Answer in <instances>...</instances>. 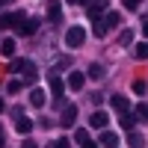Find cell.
Here are the masks:
<instances>
[{"label":"cell","mask_w":148,"mask_h":148,"mask_svg":"<svg viewBox=\"0 0 148 148\" xmlns=\"http://www.w3.org/2000/svg\"><path fill=\"white\" fill-rule=\"evenodd\" d=\"M47 83H51V92H53V101H59L65 92V80L62 77H47Z\"/></svg>","instance_id":"obj_8"},{"label":"cell","mask_w":148,"mask_h":148,"mask_svg":"<svg viewBox=\"0 0 148 148\" xmlns=\"http://www.w3.org/2000/svg\"><path fill=\"white\" fill-rule=\"evenodd\" d=\"M119 125H121V127H125V130L130 133V130H133V125H136V119H133V116H127V113H125V116H121V121H119Z\"/></svg>","instance_id":"obj_21"},{"label":"cell","mask_w":148,"mask_h":148,"mask_svg":"<svg viewBox=\"0 0 148 148\" xmlns=\"http://www.w3.org/2000/svg\"><path fill=\"white\" fill-rule=\"evenodd\" d=\"M21 148H39V145H36L33 139H24V145H21Z\"/></svg>","instance_id":"obj_28"},{"label":"cell","mask_w":148,"mask_h":148,"mask_svg":"<svg viewBox=\"0 0 148 148\" xmlns=\"http://www.w3.org/2000/svg\"><path fill=\"white\" fill-rule=\"evenodd\" d=\"M53 148H68V139H56V142H53Z\"/></svg>","instance_id":"obj_27"},{"label":"cell","mask_w":148,"mask_h":148,"mask_svg":"<svg viewBox=\"0 0 148 148\" xmlns=\"http://www.w3.org/2000/svg\"><path fill=\"white\" fill-rule=\"evenodd\" d=\"M62 18V3L59 0H47V21H59Z\"/></svg>","instance_id":"obj_9"},{"label":"cell","mask_w":148,"mask_h":148,"mask_svg":"<svg viewBox=\"0 0 148 148\" xmlns=\"http://www.w3.org/2000/svg\"><path fill=\"white\" fill-rule=\"evenodd\" d=\"M0 148H3V136H0Z\"/></svg>","instance_id":"obj_33"},{"label":"cell","mask_w":148,"mask_h":148,"mask_svg":"<svg viewBox=\"0 0 148 148\" xmlns=\"http://www.w3.org/2000/svg\"><path fill=\"white\" fill-rule=\"evenodd\" d=\"M6 92H9V95L21 92V80H9V83H6Z\"/></svg>","instance_id":"obj_25"},{"label":"cell","mask_w":148,"mask_h":148,"mask_svg":"<svg viewBox=\"0 0 148 148\" xmlns=\"http://www.w3.org/2000/svg\"><path fill=\"white\" fill-rule=\"evenodd\" d=\"M89 125H92V127H98V130H104V127L110 125V116L104 113V110H95L92 119H89Z\"/></svg>","instance_id":"obj_7"},{"label":"cell","mask_w":148,"mask_h":148,"mask_svg":"<svg viewBox=\"0 0 148 148\" xmlns=\"http://www.w3.org/2000/svg\"><path fill=\"white\" fill-rule=\"evenodd\" d=\"M104 12H107V0H92L89 3V15L92 18H101Z\"/></svg>","instance_id":"obj_13"},{"label":"cell","mask_w":148,"mask_h":148,"mask_svg":"<svg viewBox=\"0 0 148 148\" xmlns=\"http://www.w3.org/2000/svg\"><path fill=\"white\" fill-rule=\"evenodd\" d=\"M21 21H24L21 12H6V15H0V30H12V27H18Z\"/></svg>","instance_id":"obj_3"},{"label":"cell","mask_w":148,"mask_h":148,"mask_svg":"<svg viewBox=\"0 0 148 148\" xmlns=\"http://www.w3.org/2000/svg\"><path fill=\"white\" fill-rule=\"evenodd\" d=\"M101 145H104V148H119V133L104 130V133H101Z\"/></svg>","instance_id":"obj_11"},{"label":"cell","mask_w":148,"mask_h":148,"mask_svg":"<svg viewBox=\"0 0 148 148\" xmlns=\"http://www.w3.org/2000/svg\"><path fill=\"white\" fill-rule=\"evenodd\" d=\"M80 148H98V142H92V139H86V142H83Z\"/></svg>","instance_id":"obj_29"},{"label":"cell","mask_w":148,"mask_h":148,"mask_svg":"<svg viewBox=\"0 0 148 148\" xmlns=\"http://www.w3.org/2000/svg\"><path fill=\"white\" fill-rule=\"evenodd\" d=\"M36 27H39V18H27V21H21L18 27H15V33H18V36H33Z\"/></svg>","instance_id":"obj_4"},{"label":"cell","mask_w":148,"mask_h":148,"mask_svg":"<svg viewBox=\"0 0 148 148\" xmlns=\"http://www.w3.org/2000/svg\"><path fill=\"white\" fill-rule=\"evenodd\" d=\"M110 104H113V110H116V113H121V116H125L127 110H130V101H127L125 95H119V92H116L113 98H110Z\"/></svg>","instance_id":"obj_5"},{"label":"cell","mask_w":148,"mask_h":148,"mask_svg":"<svg viewBox=\"0 0 148 148\" xmlns=\"http://www.w3.org/2000/svg\"><path fill=\"white\" fill-rule=\"evenodd\" d=\"M74 121H77V107H62V119H59V125H62V127H71L74 125Z\"/></svg>","instance_id":"obj_6"},{"label":"cell","mask_w":148,"mask_h":148,"mask_svg":"<svg viewBox=\"0 0 148 148\" xmlns=\"http://www.w3.org/2000/svg\"><path fill=\"white\" fill-rule=\"evenodd\" d=\"M89 77L101 80V77H104V65H101V62H92V65H89Z\"/></svg>","instance_id":"obj_19"},{"label":"cell","mask_w":148,"mask_h":148,"mask_svg":"<svg viewBox=\"0 0 148 148\" xmlns=\"http://www.w3.org/2000/svg\"><path fill=\"white\" fill-rule=\"evenodd\" d=\"M83 83H86V74H83V71H71V74H68V86H71L74 92L83 89Z\"/></svg>","instance_id":"obj_10"},{"label":"cell","mask_w":148,"mask_h":148,"mask_svg":"<svg viewBox=\"0 0 148 148\" xmlns=\"http://www.w3.org/2000/svg\"><path fill=\"white\" fill-rule=\"evenodd\" d=\"M142 36H145V39H148V18L142 21Z\"/></svg>","instance_id":"obj_30"},{"label":"cell","mask_w":148,"mask_h":148,"mask_svg":"<svg viewBox=\"0 0 148 148\" xmlns=\"http://www.w3.org/2000/svg\"><path fill=\"white\" fill-rule=\"evenodd\" d=\"M0 56H6V59L15 56V39H3L0 42Z\"/></svg>","instance_id":"obj_12"},{"label":"cell","mask_w":148,"mask_h":148,"mask_svg":"<svg viewBox=\"0 0 148 148\" xmlns=\"http://www.w3.org/2000/svg\"><path fill=\"white\" fill-rule=\"evenodd\" d=\"M0 136H3V133H0Z\"/></svg>","instance_id":"obj_34"},{"label":"cell","mask_w":148,"mask_h":148,"mask_svg":"<svg viewBox=\"0 0 148 148\" xmlns=\"http://www.w3.org/2000/svg\"><path fill=\"white\" fill-rule=\"evenodd\" d=\"M133 119H136V121H148V107H145V104H139L136 110H133Z\"/></svg>","instance_id":"obj_20"},{"label":"cell","mask_w":148,"mask_h":148,"mask_svg":"<svg viewBox=\"0 0 148 148\" xmlns=\"http://www.w3.org/2000/svg\"><path fill=\"white\" fill-rule=\"evenodd\" d=\"M130 42H133V30H121V36H119V45H121V47H127Z\"/></svg>","instance_id":"obj_22"},{"label":"cell","mask_w":148,"mask_h":148,"mask_svg":"<svg viewBox=\"0 0 148 148\" xmlns=\"http://www.w3.org/2000/svg\"><path fill=\"white\" fill-rule=\"evenodd\" d=\"M0 113H3V101H0Z\"/></svg>","instance_id":"obj_32"},{"label":"cell","mask_w":148,"mask_h":148,"mask_svg":"<svg viewBox=\"0 0 148 148\" xmlns=\"http://www.w3.org/2000/svg\"><path fill=\"white\" fill-rule=\"evenodd\" d=\"M127 145H130V148H142V145H145V136L136 133V130H130V133H127Z\"/></svg>","instance_id":"obj_16"},{"label":"cell","mask_w":148,"mask_h":148,"mask_svg":"<svg viewBox=\"0 0 148 148\" xmlns=\"http://www.w3.org/2000/svg\"><path fill=\"white\" fill-rule=\"evenodd\" d=\"M15 130L21 133V136H27V133L33 130V121H30L27 116H24V119H15Z\"/></svg>","instance_id":"obj_15"},{"label":"cell","mask_w":148,"mask_h":148,"mask_svg":"<svg viewBox=\"0 0 148 148\" xmlns=\"http://www.w3.org/2000/svg\"><path fill=\"white\" fill-rule=\"evenodd\" d=\"M15 71L18 74H24V83H36V77H39V68H36V62L33 59H21V62H15Z\"/></svg>","instance_id":"obj_1"},{"label":"cell","mask_w":148,"mask_h":148,"mask_svg":"<svg viewBox=\"0 0 148 148\" xmlns=\"http://www.w3.org/2000/svg\"><path fill=\"white\" fill-rule=\"evenodd\" d=\"M121 3H125V9H127V12H139L142 0H121Z\"/></svg>","instance_id":"obj_23"},{"label":"cell","mask_w":148,"mask_h":148,"mask_svg":"<svg viewBox=\"0 0 148 148\" xmlns=\"http://www.w3.org/2000/svg\"><path fill=\"white\" fill-rule=\"evenodd\" d=\"M101 24H104V30H116L119 24H121V18H119V12H107Z\"/></svg>","instance_id":"obj_14"},{"label":"cell","mask_w":148,"mask_h":148,"mask_svg":"<svg viewBox=\"0 0 148 148\" xmlns=\"http://www.w3.org/2000/svg\"><path fill=\"white\" fill-rule=\"evenodd\" d=\"M77 3H86V6H89V3H92V0H77Z\"/></svg>","instance_id":"obj_31"},{"label":"cell","mask_w":148,"mask_h":148,"mask_svg":"<svg viewBox=\"0 0 148 148\" xmlns=\"http://www.w3.org/2000/svg\"><path fill=\"white\" fill-rule=\"evenodd\" d=\"M74 139H77V145H83L86 139H89V130H86V127H80L77 133H74Z\"/></svg>","instance_id":"obj_24"},{"label":"cell","mask_w":148,"mask_h":148,"mask_svg":"<svg viewBox=\"0 0 148 148\" xmlns=\"http://www.w3.org/2000/svg\"><path fill=\"white\" fill-rule=\"evenodd\" d=\"M30 104H33V107H45V92H42V89H33V92H30Z\"/></svg>","instance_id":"obj_17"},{"label":"cell","mask_w":148,"mask_h":148,"mask_svg":"<svg viewBox=\"0 0 148 148\" xmlns=\"http://www.w3.org/2000/svg\"><path fill=\"white\" fill-rule=\"evenodd\" d=\"M133 92H136V95H145V92H148L145 80H133Z\"/></svg>","instance_id":"obj_26"},{"label":"cell","mask_w":148,"mask_h":148,"mask_svg":"<svg viewBox=\"0 0 148 148\" xmlns=\"http://www.w3.org/2000/svg\"><path fill=\"white\" fill-rule=\"evenodd\" d=\"M83 42H86V30H83V27H71V30L65 33V45H68V47H80Z\"/></svg>","instance_id":"obj_2"},{"label":"cell","mask_w":148,"mask_h":148,"mask_svg":"<svg viewBox=\"0 0 148 148\" xmlns=\"http://www.w3.org/2000/svg\"><path fill=\"white\" fill-rule=\"evenodd\" d=\"M133 56L136 59H148V42H139L136 47H133Z\"/></svg>","instance_id":"obj_18"}]
</instances>
